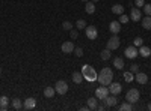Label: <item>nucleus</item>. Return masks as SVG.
<instances>
[{
	"mask_svg": "<svg viewBox=\"0 0 151 111\" xmlns=\"http://www.w3.org/2000/svg\"><path fill=\"white\" fill-rule=\"evenodd\" d=\"M113 80V72L110 68H103L101 71H100V75L97 78V81L101 84V86H109Z\"/></svg>",
	"mask_w": 151,
	"mask_h": 111,
	"instance_id": "nucleus-1",
	"label": "nucleus"
},
{
	"mask_svg": "<svg viewBox=\"0 0 151 111\" xmlns=\"http://www.w3.org/2000/svg\"><path fill=\"white\" fill-rule=\"evenodd\" d=\"M82 75H83V80H86V81H97V78H98V74L89 65H85L82 68Z\"/></svg>",
	"mask_w": 151,
	"mask_h": 111,
	"instance_id": "nucleus-2",
	"label": "nucleus"
},
{
	"mask_svg": "<svg viewBox=\"0 0 151 111\" xmlns=\"http://www.w3.org/2000/svg\"><path fill=\"white\" fill-rule=\"evenodd\" d=\"M139 98H141L139 90H137V89H130V90L127 92V95H125V101L134 105L137 101H139Z\"/></svg>",
	"mask_w": 151,
	"mask_h": 111,
	"instance_id": "nucleus-3",
	"label": "nucleus"
},
{
	"mask_svg": "<svg viewBox=\"0 0 151 111\" xmlns=\"http://www.w3.org/2000/svg\"><path fill=\"white\" fill-rule=\"evenodd\" d=\"M55 90H56L58 95H62V96H64V95L68 92V84H67V81L59 80V81L56 83V86H55Z\"/></svg>",
	"mask_w": 151,
	"mask_h": 111,
	"instance_id": "nucleus-4",
	"label": "nucleus"
},
{
	"mask_svg": "<svg viewBox=\"0 0 151 111\" xmlns=\"http://www.w3.org/2000/svg\"><path fill=\"white\" fill-rule=\"evenodd\" d=\"M85 33H86V38H88V39H91V41H95V39H97V36H98V30H97L95 26H86Z\"/></svg>",
	"mask_w": 151,
	"mask_h": 111,
	"instance_id": "nucleus-5",
	"label": "nucleus"
},
{
	"mask_svg": "<svg viewBox=\"0 0 151 111\" xmlns=\"http://www.w3.org/2000/svg\"><path fill=\"white\" fill-rule=\"evenodd\" d=\"M119 38H118V35H112V38L107 41V44H106V48H109V50L112 51V50H116V48L119 47Z\"/></svg>",
	"mask_w": 151,
	"mask_h": 111,
	"instance_id": "nucleus-6",
	"label": "nucleus"
},
{
	"mask_svg": "<svg viewBox=\"0 0 151 111\" xmlns=\"http://www.w3.org/2000/svg\"><path fill=\"white\" fill-rule=\"evenodd\" d=\"M124 54H125V57H127V59H136L137 56H139V50H137V47L130 45V47L125 48Z\"/></svg>",
	"mask_w": 151,
	"mask_h": 111,
	"instance_id": "nucleus-7",
	"label": "nucleus"
},
{
	"mask_svg": "<svg viewBox=\"0 0 151 111\" xmlns=\"http://www.w3.org/2000/svg\"><path fill=\"white\" fill-rule=\"evenodd\" d=\"M107 95H109V87L107 86H101V87L95 89V98L100 99V101H103Z\"/></svg>",
	"mask_w": 151,
	"mask_h": 111,
	"instance_id": "nucleus-8",
	"label": "nucleus"
},
{
	"mask_svg": "<svg viewBox=\"0 0 151 111\" xmlns=\"http://www.w3.org/2000/svg\"><path fill=\"white\" fill-rule=\"evenodd\" d=\"M104 105L107 107V108H112V107H116V104H118V99H116V96L115 95H107L106 98H104Z\"/></svg>",
	"mask_w": 151,
	"mask_h": 111,
	"instance_id": "nucleus-9",
	"label": "nucleus"
},
{
	"mask_svg": "<svg viewBox=\"0 0 151 111\" xmlns=\"http://www.w3.org/2000/svg\"><path fill=\"white\" fill-rule=\"evenodd\" d=\"M122 92V86L119 84V83H110L109 84V93L110 95H119Z\"/></svg>",
	"mask_w": 151,
	"mask_h": 111,
	"instance_id": "nucleus-10",
	"label": "nucleus"
},
{
	"mask_svg": "<svg viewBox=\"0 0 151 111\" xmlns=\"http://www.w3.org/2000/svg\"><path fill=\"white\" fill-rule=\"evenodd\" d=\"M74 44L71 42V41H67V42H64L62 44V47H60V50H62V53H65V54H70V53H74Z\"/></svg>",
	"mask_w": 151,
	"mask_h": 111,
	"instance_id": "nucleus-11",
	"label": "nucleus"
},
{
	"mask_svg": "<svg viewBox=\"0 0 151 111\" xmlns=\"http://www.w3.org/2000/svg\"><path fill=\"white\" fill-rule=\"evenodd\" d=\"M130 20L137 23V21H141L142 20V14H141V11L137 9V8H132V12H130Z\"/></svg>",
	"mask_w": 151,
	"mask_h": 111,
	"instance_id": "nucleus-12",
	"label": "nucleus"
},
{
	"mask_svg": "<svg viewBox=\"0 0 151 111\" xmlns=\"http://www.w3.org/2000/svg\"><path fill=\"white\" fill-rule=\"evenodd\" d=\"M109 30H110L112 35H118L121 32V23L119 21H112L109 24Z\"/></svg>",
	"mask_w": 151,
	"mask_h": 111,
	"instance_id": "nucleus-13",
	"label": "nucleus"
},
{
	"mask_svg": "<svg viewBox=\"0 0 151 111\" xmlns=\"http://www.w3.org/2000/svg\"><path fill=\"white\" fill-rule=\"evenodd\" d=\"M35 107H36V99L35 98H27V99L23 102V108L24 110H33Z\"/></svg>",
	"mask_w": 151,
	"mask_h": 111,
	"instance_id": "nucleus-14",
	"label": "nucleus"
},
{
	"mask_svg": "<svg viewBox=\"0 0 151 111\" xmlns=\"http://www.w3.org/2000/svg\"><path fill=\"white\" fill-rule=\"evenodd\" d=\"M134 80L139 83V84H147L148 83V75H147V74H144V72H136Z\"/></svg>",
	"mask_w": 151,
	"mask_h": 111,
	"instance_id": "nucleus-15",
	"label": "nucleus"
},
{
	"mask_svg": "<svg viewBox=\"0 0 151 111\" xmlns=\"http://www.w3.org/2000/svg\"><path fill=\"white\" fill-rule=\"evenodd\" d=\"M139 56H142V57H150V56H151V48L147 47V45H141V47H139Z\"/></svg>",
	"mask_w": 151,
	"mask_h": 111,
	"instance_id": "nucleus-16",
	"label": "nucleus"
},
{
	"mask_svg": "<svg viewBox=\"0 0 151 111\" xmlns=\"http://www.w3.org/2000/svg\"><path fill=\"white\" fill-rule=\"evenodd\" d=\"M112 14H115V15H121V14H124V6L119 5V3L113 5V6H112Z\"/></svg>",
	"mask_w": 151,
	"mask_h": 111,
	"instance_id": "nucleus-17",
	"label": "nucleus"
},
{
	"mask_svg": "<svg viewBox=\"0 0 151 111\" xmlns=\"http://www.w3.org/2000/svg\"><path fill=\"white\" fill-rule=\"evenodd\" d=\"M97 105H98V99L94 96V98H88V108L89 110H97Z\"/></svg>",
	"mask_w": 151,
	"mask_h": 111,
	"instance_id": "nucleus-18",
	"label": "nucleus"
},
{
	"mask_svg": "<svg viewBox=\"0 0 151 111\" xmlns=\"http://www.w3.org/2000/svg\"><path fill=\"white\" fill-rule=\"evenodd\" d=\"M141 23H142V27H144V29L151 30V17H150V15L144 17V18L141 20Z\"/></svg>",
	"mask_w": 151,
	"mask_h": 111,
	"instance_id": "nucleus-19",
	"label": "nucleus"
},
{
	"mask_svg": "<svg viewBox=\"0 0 151 111\" xmlns=\"http://www.w3.org/2000/svg\"><path fill=\"white\" fill-rule=\"evenodd\" d=\"M85 11H86V14H94L95 12V3L94 2H86Z\"/></svg>",
	"mask_w": 151,
	"mask_h": 111,
	"instance_id": "nucleus-20",
	"label": "nucleus"
},
{
	"mask_svg": "<svg viewBox=\"0 0 151 111\" xmlns=\"http://www.w3.org/2000/svg\"><path fill=\"white\" fill-rule=\"evenodd\" d=\"M73 81L76 83V84H80L82 81H83V75H82V72H77V71H76L74 74H73Z\"/></svg>",
	"mask_w": 151,
	"mask_h": 111,
	"instance_id": "nucleus-21",
	"label": "nucleus"
},
{
	"mask_svg": "<svg viewBox=\"0 0 151 111\" xmlns=\"http://www.w3.org/2000/svg\"><path fill=\"white\" fill-rule=\"evenodd\" d=\"M8 105H9L8 96H0V110H8Z\"/></svg>",
	"mask_w": 151,
	"mask_h": 111,
	"instance_id": "nucleus-22",
	"label": "nucleus"
},
{
	"mask_svg": "<svg viewBox=\"0 0 151 111\" xmlns=\"http://www.w3.org/2000/svg\"><path fill=\"white\" fill-rule=\"evenodd\" d=\"M11 105L14 110H21L23 108V104H21V99H18V98H14V99L11 101Z\"/></svg>",
	"mask_w": 151,
	"mask_h": 111,
	"instance_id": "nucleus-23",
	"label": "nucleus"
},
{
	"mask_svg": "<svg viewBox=\"0 0 151 111\" xmlns=\"http://www.w3.org/2000/svg\"><path fill=\"white\" fill-rule=\"evenodd\" d=\"M113 66H115L116 69H124V60L121 57L113 59Z\"/></svg>",
	"mask_w": 151,
	"mask_h": 111,
	"instance_id": "nucleus-24",
	"label": "nucleus"
},
{
	"mask_svg": "<svg viewBox=\"0 0 151 111\" xmlns=\"http://www.w3.org/2000/svg\"><path fill=\"white\" fill-rule=\"evenodd\" d=\"M55 95H56L55 87H45V89H44V96H45V98H53Z\"/></svg>",
	"mask_w": 151,
	"mask_h": 111,
	"instance_id": "nucleus-25",
	"label": "nucleus"
},
{
	"mask_svg": "<svg viewBox=\"0 0 151 111\" xmlns=\"http://www.w3.org/2000/svg\"><path fill=\"white\" fill-rule=\"evenodd\" d=\"M110 50H109V48H104V50L101 51V53H100V57H101V60H109L110 59Z\"/></svg>",
	"mask_w": 151,
	"mask_h": 111,
	"instance_id": "nucleus-26",
	"label": "nucleus"
},
{
	"mask_svg": "<svg viewBox=\"0 0 151 111\" xmlns=\"http://www.w3.org/2000/svg\"><path fill=\"white\" fill-rule=\"evenodd\" d=\"M133 110V104L130 102H124L122 105H119V111H132Z\"/></svg>",
	"mask_w": 151,
	"mask_h": 111,
	"instance_id": "nucleus-27",
	"label": "nucleus"
},
{
	"mask_svg": "<svg viewBox=\"0 0 151 111\" xmlns=\"http://www.w3.org/2000/svg\"><path fill=\"white\" fill-rule=\"evenodd\" d=\"M124 80L127 81V83H132L134 80V75H133L132 72H124Z\"/></svg>",
	"mask_w": 151,
	"mask_h": 111,
	"instance_id": "nucleus-28",
	"label": "nucleus"
},
{
	"mask_svg": "<svg viewBox=\"0 0 151 111\" xmlns=\"http://www.w3.org/2000/svg\"><path fill=\"white\" fill-rule=\"evenodd\" d=\"M76 29H86V21L85 20H77V23H76Z\"/></svg>",
	"mask_w": 151,
	"mask_h": 111,
	"instance_id": "nucleus-29",
	"label": "nucleus"
},
{
	"mask_svg": "<svg viewBox=\"0 0 151 111\" xmlns=\"http://www.w3.org/2000/svg\"><path fill=\"white\" fill-rule=\"evenodd\" d=\"M121 24H125V23H129L130 21V17H127V15H125V14H121L119 15V20H118Z\"/></svg>",
	"mask_w": 151,
	"mask_h": 111,
	"instance_id": "nucleus-30",
	"label": "nucleus"
},
{
	"mask_svg": "<svg viewBox=\"0 0 151 111\" xmlns=\"http://www.w3.org/2000/svg\"><path fill=\"white\" fill-rule=\"evenodd\" d=\"M133 45H134V47H141V45H144V39L137 36V38H134V41H133Z\"/></svg>",
	"mask_w": 151,
	"mask_h": 111,
	"instance_id": "nucleus-31",
	"label": "nucleus"
},
{
	"mask_svg": "<svg viewBox=\"0 0 151 111\" xmlns=\"http://www.w3.org/2000/svg\"><path fill=\"white\" fill-rule=\"evenodd\" d=\"M70 36H71V39H77V38H79V30H77V29H76V30L71 29V30H70Z\"/></svg>",
	"mask_w": 151,
	"mask_h": 111,
	"instance_id": "nucleus-32",
	"label": "nucleus"
},
{
	"mask_svg": "<svg viewBox=\"0 0 151 111\" xmlns=\"http://www.w3.org/2000/svg\"><path fill=\"white\" fill-rule=\"evenodd\" d=\"M62 29H64V30H71L73 29V24L70 21H64V23H62Z\"/></svg>",
	"mask_w": 151,
	"mask_h": 111,
	"instance_id": "nucleus-33",
	"label": "nucleus"
},
{
	"mask_svg": "<svg viewBox=\"0 0 151 111\" xmlns=\"http://www.w3.org/2000/svg\"><path fill=\"white\" fill-rule=\"evenodd\" d=\"M144 12H145V15H150L151 17V3L150 5H144Z\"/></svg>",
	"mask_w": 151,
	"mask_h": 111,
	"instance_id": "nucleus-34",
	"label": "nucleus"
},
{
	"mask_svg": "<svg viewBox=\"0 0 151 111\" xmlns=\"http://www.w3.org/2000/svg\"><path fill=\"white\" fill-rule=\"evenodd\" d=\"M130 72H132V74L139 72V65H130Z\"/></svg>",
	"mask_w": 151,
	"mask_h": 111,
	"instance_id": "nucleus-35",
	"label": "nucleus"
},
{
	"mask_svg": "<svg viewBox=\"0 0 151 111\" xmlns=\"http://www.w3.org/2000/svg\"><path fill=\"white\" fill-rule=\"evenodd\" d=\"M74 51H76V56H77V57H82V56H83V50H82L80 47L74 48Z\"/></svg>",
	"mask_w": 151,
	"mask_h": 111,
	"instance_id": "nucleus-36",
	"label": "nucleus"
},
{
	"mask_svg": "<svg viewBox=\"0 0 151 111\" xmlns=\"http://www.w3.org/2000/svg\"><path fill=\"white\" fill-rule=\"evenodd\" d=\"M134 3H136V8H142L145 5V0H134Z\"/></svg>",
	"mask_w": 151,
	"mask_h": 111,
	"instance_id": "nucleus-37",
	"label": "nucleus"
},
{
	"mask_svg": "<svg viewBox=\"0 0 151 111\" xmlns=\"http://www.w3.org/2000/svg\"><path fill=\"white\" fill-rule=\"evenodd\" d=\"M106 108H107L106 105H100V104L97 105V110H98V111H103V110H106Z\"/></svg>",
	"mask_w": 151,
	"mask_h": 111,
	"instance_id": "nucleus-38",
	"label": "nucleus"
},
{
	"mask_svg": "<svg viewBox=\"0 0 151 111\" xmlns=\"http://www.w3.org/2000/svg\"><path fill=\"white\" fill-rule=\"evenodd\" d=\"M148 110H150V111H151V102H150V104H148Z\"/></svg>",
	"mask_w": 151,
	"mask_h": 111,
	"instance_id": "nucleus-39",
	"label": "nucleus"
},
{
	"mask_svg": "<svg viewBox=\"0 0 151 111\" xmlns=\"http://www.w3.org/2000/svg\"><path fill=\"white\" fill-rule=\"evenodd\" d=\"M91 2H94V3H95V2H98V0H91Z\"/></svg>",
	"mask_w": 151,
	"mask_h": 111,
	"instance_id": "nucleus-40",
	"label": "nucleus"
},
{
	"mask_svg": "<svg viewBox=\"0 0 151 111\" xmlns=\"http://www.w3.org/2000/svg\"><path fill=\"white\" fill-rule=\"evenodd\" d=\"M82 2H89V0H82Z\"/></svg>",
	"mask_w": 151,
	"mask_h": 111,
	"instance_id": "nucleus-41",
	"label": "nucleus"
},
{
	"mask_svg": "<svg viewBox=\"0 0 151 111\" xmlns=\"http://www.w3.org/2000/svg\"><path fill=\"white\" fill-rule=\"evenodd\" d=\"M0 74H2V68H0Z\"/></svg>",
	"mask_w": 151,
	"mask_h": 111,
	"instance_id": "nucleus-42",
	"label": "nucleus"
}]
</instances>
